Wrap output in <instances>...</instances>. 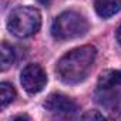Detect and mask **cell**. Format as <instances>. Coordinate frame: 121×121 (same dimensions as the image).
I'll return each mask as SVG.
<instances>
[{
	"label": "cell",
	"instance_id": "cell-4",
	"mask_svg": "<svg viewBox=\"0 0 121 121\" xmlns=\"http://www.w3.org/2000/svg\"><path fill=\"white\" fill-rule=\"evenodd\" d=\"M20 83L23 88L30 94L40 93L47 83V74L39 64H29L20 74Z\"/></svg>",
	"mask_w": 121,
	"mask_h": 121
},
{
	"label": "cell",
	"instance_id": "cell-11",
	"mask_svg": "<svg viewBox=\"0 0 121 121\" xmlns=\"http://www.w3.org/2000/svg\"><path fill=\"white\" fill-rule=\"evenodd\" d=\"M117 40H118V43L121 44V26L118 27V31H117Z\"/></svg>",
	"mask_w": 121,
	"mask_h": 121
},
{
	"label": "cell",
	"instance_id": "cell-9",
	"mask_svg": "<svg viewBox=\"0 0 121 121\" xmlns=\"http://www.w3.org/2000/svg\"><path fill=\"white\" fill-rule=\"evenodd\" d=\"M0 56H2V70H7L16 60V53L12 46L7 43H2V50H0Z\"/></svg>",
	"mask_w": 121,
	"mask_h": 121
},
{
	"label": "cell",
	"instance_id": "cell-2",
	"mask_svg": "<svg viewBox=\"0 0 121 121\" xmlns=\"http://www.w3.org/2000/svg\"><path fill=\"white\" fill-rule=\"evenodd\" d=\"M41 26L40 12L31 6H20L16 7L7 20V27L12 34L16 37L24 39L37 33Z\"/></svg>",
	"mask_w": 121,
	"mask_h": 121
},
{
	"label": "cell",
	"instance_id": "cell-3",
	"mask_svg": "<svg viewBox=\"0 0 121 121\" xmlns=\"http://www.w3.org/2000/svg\"><path fill=\"white\" fill-rule=\"evenodd\" d=\"M88 30V23L77 12H64L58 14L51 24V34L57 40H71L81 37Z\"/></svg>",
	"mask_w": 121,
	"mask_h": 121
},
{
	"label": "cell",
	"instance_id": "cell-8",
	"mask_svg": "<svg viewBox=\"0 0 121 121\" xmlns=\"http://www.w3.org/2000/svg\"><path fill=\"white\" fill-rule=\"evenodd\" d=\"M16 98V90L10 83H0V101H2V108L7 107L13 100Z\"/></svg>",
	"mask_w": 121,
	"mask_h": 121
},
{
	"label": "cell",
	"instance_id": "cell-6",
	"mask_svg": "<svg viewBox=\"0 0 121 121\" xmlns=\"http://www.w3.org/2000/svg\"><path fill=\"white\" fill-rule=\"evenodd\" d=\"M94 9L100 17L107 19L121 10V0H95Z\"/></svg>",
	"mask_w": 121,
	"mask_h": 121
},
{
	"label": "cell",
	"instance_id": "cell-10",
	"mask_svg": "<svg viewBox=\"0 0 121 121\" xmlns=\"http://www.w3.org/2000/svg\"><path fill=\"white\" fill-rule=\"evenodd\" d=\"M83 118L86 120V118H97V120H101V118H104V115L103 114H100V112H97V111H90V112H86L84 115H83Z\"/></svg>",
	"mask_w": 121,
	"mask_h": 121
},
{
	"label": "cell",
	"instance_id": "cell-1",
	"mask_svg": "<svg viewBox=\"0 0 121 121\" xmlns=\"http://www.w3.org/2000/svg\"><path fill=\"white\" fill-rule=\"evenodd\" d=\"M97 57L93 46H81L66 53L57 63V74L64 83L76 84L83 81L91 70Z\"/></svg>",
	"mask_w": 121,
	"mask_h": 121
},
{
	"label": "cell",
	"instance_id": "cell-7",
	"mask_svg": "<svg viewBox=\"0 0 121 121\" xmlns=\"http://www.w3.org/2000/svg\"><path fill=\"white\" fill-rule=\"evenodd\" d=\"M121 86V70H107L98 78V88H114Z\"/></svg>",
	"mask_w": 121,
	"mask_h": 121
},
{
	"label": "cell",
	"instance_id": "cell-12",
	"mask_svg": "<svg viewBox=\"0 0 121 121\" xmlns=\"http://www.w3.org/2000/svg\"><path fill=\"white\" fill-rule=\"evenodd\" d=\"M13 120H29V117H27V115H17V117H14Z\"/></svg>",
	"mask_w": 121,
	"mask_h": 121
},
{
	"label": "cell",
	"instance_id": "cell-13",
	"mask_svg": "<svg viewBox=\"0 0 121 121\" xmlns=\"http://www.w3.org/2000/svg\"><path fill=\"white\" fill-rule=\"evenodd\" d=\"M40 2H41L43 4H46V3H47V0H40Z\"/></svg>",
	"mask_w": 121,
	"mask_h": 121
},
{
	"label": "cell",
	"instance_id": "cell-5",
	"mask_svg": "<svg viewBox=\"0 0 121 121\" xmlns=\"http://www.w3.org/2000/svg\"><path fill=\"white\" fill-rule=\"evenodd\" d=\"M46 110L58 115H73L78 111V105L74 100L64 94H51L44 103Z\"/></svg>",
	"mask_w": 121,
	"mask_h": 121
}]
</instances>
